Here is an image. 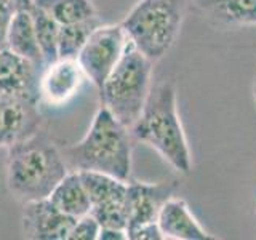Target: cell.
Here are the masks:
<instances>
[{
  "mask_svg": "<svg viewBox=\"0 0 256 240\" xmlns=\"http://www.w3.org/2000/svg\"><path fill=\"white\" fill-rule=\"evenodd\" d=\"M62 157L72 172H94L130 181L132 133L110 112L101 106L85 136L61 148Z\"/></svg>",
  "mask_w": 256,
  "mask_h": 240,
  "instance_id": "6da1fadb",
  "label": "cell"
},
{
  "mask_svg": "<svg viewBox=\"0 0 256 240\" xmlns=\"http://www.w3.org/2000/svg\"><path fill=\"white\" fill-rule=\"evenodd\" d=\"M6 150V186L22 204L50 197L70 172L61 148L42 128Z\"/></svg>",
  "mask_w": 256,
  "mask_h": 240,
  "instance_id": "7a4b0ae2",
  "label": "cell"
},
{
  "mask_svg": "<svg viewBox=\"0 0 256 240\" xmlns=\"http://www.w3.org/2000/svg\"><path fill=\"white\" fill-rule=\"evenodd\" d=\"M130 133L149 148L157 150L176 172L188 174L192 168V156L178 112L176 85L172 78L152 85L141 117Z\"/></svg>",
  "mask_w": 256,
  "mask_h": 240,
  "instance_id": "3957f363",
  "label": "cell"
},
{
  "mask_svg": "<svg viewBox=\"0 0 256 240\" xmlns=\"http://www.w3.org/2000/svg\"><path fill=\"white\" fill-rule=\"evenodd\" d=\"M152 62L133 42L125 46L122 58L100 90L101 106L106 108L128 130L138 122L152 88Z\"/></svg>",
  "mask_w": 256,
  "mask_h": 240,
  "instance_id": "277c9868",
  "label": "cell"
},
{
  "mask_svg": "<svg viewBox=\"0 0 256 240\" xmlns=\"http://www.w3.org/2000/svg\"><path fill=\"white\" fill-rule=\"evenodd\" d=\"M190 4L192 0H140L120 24L141 53L158 61L178 38Z\"/></svg>",
  "mask_w": 256,
  "mask_h": 240,
  "instance_id": "5b68a950",
  "label": "cell"
},
{
  "mask_svg": "<svg viewBox=\"0 0 256 240\" xmlns=\"http://www.w3.org/2000/svg\"><path fill=\"white\" fill-rule=\"evenodd\" d=\"M126 44L128 36L122 24H101L80 50L77 62L98 92L122 58Z\"/></svg>",
  "mask_w": 256,
  "mask_h": 240,
  "instance_id": "8992f818",
  "label": "cell"
},
{
  "mask_svg": "<svg viewBox=\"0 0 256 240\" xmlns=\"http://www.w3.org/2000/svg\"><path fill=\"white\" fill-rule=\"evenodd\" d=\"M84 186L90 197V213L101 224V228H116L126 230V213H125V196L126 182L114 176L78 172Z\"/></svg>",
  "mask_w": 256,
  "mask_h": 240,
  "instance_id": "52a82bcc",
  "label": "cell"
},
{
  "mask_svg": "<svg viewBox=\"0 0 256 240\" xmlns=\"http://www.w3.org/2000/svg\"><path fill=\"white\" fill-rule=\"evenodd\" d=\"M178 184L166 182H142L128 181L125 196L126 232L144 224L157 222L158 213L168 198L176 194Z\"/></svg>",
  "mask_w": 256,
  "mask_h": 240,
  "instance_id": "ba28073f",
  "label": "cell"
},
{
  "mask_svg": "<svg viewBox=\"0 0 256 240\" xmlns=\"http://www.w3.org/2000/svg\"><path fill=\"white\" fill-rule=\"evenodd\" d=\"M38 104V101L0 93V148H12L42 128Z\"/></svg>",
  "mask_w": 256,
  "mask_h": 240,
  "instance_id": "9c48e42d",
  "label": "cell"
},
{
  "mask_svg": "<svg viewBox=\"0 0 256 240\" xmlns=\"http://www.w3.org/2000/svg\"><path fill=\"white\" fill-rule=\"evenodd\" d=\"M85 80L88 78L77 60L58 58L42 69L38 82L40 102L52 108L64 106L78 94Z\"/></svg>",
  "mask_w": 256,
  "mask_h": 240,
  "instance_id": "30bf717a",
  "label": "cell"
},
{
  "mask_svg": "<svg viewBox=\"0 0 256 240\" xmlns=\"http://www.w3.org/2000/svg\"><path fill=\"white\" fill-rule=\"evenodd\" d=\"M76 220L58 210L50 198L26 202L22 206V232L32 240H69Z\"/></svg>",
  "mask_w": 256,
  "mask_h": 240,
  "instance_id": "8fae6325",
  "label": "cell"
},
{
  "mask_svg": "<svg viewBox=\"0 0 256 240\" xmlns=\"http://www.w3.org/2000/svg\"><path fill=\"white\" fill-rule=\"evenodd\" d=\"M44 66L8 48L0 50V93L40 102L38 82Z\"/></svg>",
  "mask_w": 256,
  "mask_h": 240,
  "instance_id": "7c38bea8",
  "label": "cell"
},
{
  "mask_svg": "<svg viewBox=\"0 0 256 240\" xmlns=\"http://www.w3.org/2000/svg\"><path fill=\"white\" fill-rule=\"evenodd\" d=\"M164 238L173 240H208L213 238L200 226L182 198L172 197L164 204L157 218Z\"/></svg>",
  "mask_w": 256,
  "mask_h": 240,
  "instance_id": "4fadbf2b",
  "label": "cell"
},
{
  "mask_svg": "<svg viewBox=\"0 0 256 240\" xmlns=\"http://www.w3.org/2000/svg\"><path fill=\"white\" fill-rule=\"evenodd\" d=\"M192 4L214 26H256V0H192Z\"/></svg>",
  "mask_w": 256,
  "mask_h": 240,
  "instance_id": "5bb4252c",
  "label": "cell"
},
{
  "mask_svg": "<svg viewBox=\"0 0 256 240\" xmlns=\"http://www.w3.org/2000/svg\"><path fill=\"white\" fill-rule=\"evenodd\" d=\"M6 48L12 50L13 53L24 56V58H28L45 68L44 56L42 52H40L37 34H36L34 21H32V16L28 12V8L24 6L22 0H21V6L13 16L10 28H8Z\"/></svg>",
  "mask_w": 256,
  "mask_h": 240,
  "instance_id": "9a60e30c",
  "label": "cell"
},
{
  "mask_svg": "<svg viewBox=\"0 0 256 240\" xmlns=\"http://www.w3.org/2000/svg\"><path fill=\"white\" fill-rule=\"evenodd\" d=\"M48 198L58 210L74 220L88 214L92 208L90 197H88L82 178H80V173L72 170L56 184Z\"/></svg>",
  "mask_w": 256,
  "mask_h": 240,
  "instance_id": "2e32d148",
  "label": "cell"
},
{
  "mask_svg": "<svg viewBox=\"0 0 256 240\" xmlns=\"http://www.w3.org/2000/svg\"><path fill=\"white\" fill-rule=\"evenodd\" d=\"M24 6L32 16L36 34L38 40L40 52L44 56L45 66L58 60V37H60V24L56 22L45 10H42L34 0H22Z\"/></svg>",
  "mask_w": 256,
  "mask_h": 240,
  "instance_id": "e0dca14e",
  "label": "cell"
},
{
  "mask_svg": "<svg viewBox=\"0 0 256 240\" xmlns=\"http://www.w3.org/2000/svg\"><path fill=\"white\" fill-rule=\"evenodd\" d=\"M102 24L98 14L90 20L78 21L74 24H66L60 26V37H58V58L64 60H77L80 50L86 44L88 37L93 34L96 28Z\"/></svg>",
  "mask_w": 256,
  "mask_h": 240,
  "instance_id": "ac0fdd59",
  "label": "cell"
},
{
  "mask_svg": "<svg viewBox=\"0 0 256 240\" xmlns=\"http://www.w3.org/2000/svg\"><path fill=\"white\" fill-rule=\"evenodd\" d=\"M34 2L60 26L85 21L98 14L92 0H34Z\"/></svg>",
  "mask_w": 256,
  "mask_h": 240,
  "instance_id": "d6986e66",
  "label": "cell"
},
{
  "mask_svg": "<svg viewBox=\"0 0 256 240\" xmlns=\"http://www.w3.org/2000/svg\"><path fill=\"white\" fill-rule=\"evenodd\" d=\"M100 230L101 224L96 221L92 213H88L76 220L70 229L69 240H96L100 237Z\"/></svg>",
  "mask_w": 256,
  "mask_h": 240,
  "instance_id": "ffe728a7",
  "label": "cell"
},
{
  "mask_svg": "<svg viewBox=\"0 0 256 240\" xmlns=\"http://www.w3.org/2000/svg\"><path fill=\"white\" fill-rule=\"evenodd\" d=\"M21 0H0V50L6 48V34Z\"/></svg>",
  "mask_w": 256,
  "mask_h": 240,
  "instance_id": "44dd1931",
  "label": "cell"
},
{
  "mask_svg": "<svg viewBox=\"0 0 256 240\" xmlns=\"http://www.w3.org/2000/svg\"><path fill=\"white\" fill-rule=\"evenodd\" d=\"M126 236H128V238H132V240H160V238H164L157 222L144 224V226L132 229V230L126 232Z\"/></svg>",
  "mask_w": 256,
  "mask_h": 240,
  "instance_id": "7402d4cb",
  "label": "cell"
},
{
  "mask_svg": "<svg viewBox=\"0 0 256 240\" xmlns=\"http://www.w3.org/2000/svg\"><path fill=\"white\" fill-rule=\"evenodd\" d=\"M100 240H124L128 238L125 229H116V228H101L100 230Z\"/></svg>",
  "mask_w": 256,
  "mask_h": 240,
  "instance_id": "603a6c76",
  "label": "cell"
},
{
  "mask_svg": "<svg viewBox=\"0 0 256 240\" xmlns=\"http://www.w3.org/2000/svg\"><path fill=\"white\" fill-rule=\"evenodd\" d=\"M253 94H254V100H256V82H254V86H253Z\"/></svg>",
  "mask_w": 256,
  "mask_h": 240,
  "instance_id": "cb8c5ba5",
  "label": "cell"
}]
</instances>
